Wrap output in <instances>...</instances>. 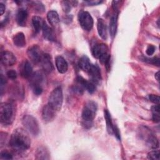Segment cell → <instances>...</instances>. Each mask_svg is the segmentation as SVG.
<instances>
[{"label":"cell","mask_w":160,"mask_h":160,"mask_svg":"<svg viewBox=\"0 0 160 160\" xmlns=\"http://www.w3.org/2000/svg\"><path fill=\"white\" fill-rule=\"evenodd\" d=\"M148 159L152 160H158L159 159V151L153 150L148 154Z\"/></svg>","instance_id":"4dcf8cb0"},{"label":"cell","mask_w":160,"mask_h":160,"mask_svg":"<svg viewBox=\"0 0 160 160\" xmlns=\"http://www.w3.org/2000/svg\"><path fill=\"white\" fill-rule=\"evenodd\" d=\"M20 74L26 79L29 78L32 74V68L28 61L25 60L22 62L20 68Z\"/></svg>","instance_id":"4fadbf2b"},{"label":"cell","mask_w":160,"mask_h":160,"mask_svg":"<svg viewBox=\"0 0 160 160\" xmlns=\"http://www.w3.org/2000/svg\"><path fill=\"white\" fill-rule=\"evenodd\" d=\"M104 118L106 123V128L108 133L109 134H113V131H114V126L111 117V114L108 111V109H104Z\"/></svg>","instance_id":"cb8c5ba5"},{"label":"cell","mask_w":160,"mask_h":160,"mask_svg":"<svg viewBox=\"0 0 160 160\" xmlns=\"http://www.w3.org/2000/svg\"><path fill=\"white\" fill-rule=\"evenodd\" d=\"M152 112V119L155 122H159L160 120V114H159V104L154 105L151 107Z\"/></svg>","instance_id":"83f0119b"},{"label":"cell","mask_w":160,"mask_h":160,"mask_svg":"<svg viewBox=\"0 0 160 160\" xmlns=\"http://www.w3.org/2000/svg\"><path fill=\"white\" fill-rule=\"evenodd\" d=\"M22 123L26 130L33 136L39 133V126L37 119L31 115H25L22 119Z\"/></svg>","instance_id":"8992f818"},{"label":"cell","mask_w":160,"mask_h":160,"mask_svg":"<svg viewBox=\"0 0 160 160\" xmlns=\"http://www.w3.org/2000/svg\"><path fill=\"white\" fill-rule=\"evenodd\" d=\"M1 62L2 64L8 66H12L16 62V58L14 54L9 51H4L1 52Z\"/></svg>","instance_id":"30bf717a"},{"label":"cell","mask_w":160,"mask_h":160,"mask_svg":"<svg viewBox=\"0 0 160 160\" xmlns=\"http://www.w3.org/2000/svg\"><path fill=\"white\" fill-rule=\"evenodd\" d=\"M49 153L48 149L44 147H39L36 152V159H49Z\"/></svg>","instance_id":"4316f807"},{"label":"cell","mask_w":160,"mask_h":160,"mask_svg":"<svg viewBox=\"0 0 160 160\" xmlns=\"http://www.w3.org/2000/svg\"><path fill=\"white\" fill-rule=\"evenodd\" d=\"M63 101V95L62 89L57 87L50 93L48 98V104L50 105L56 111L61 109Z\"/></svg>","instance_id":"5b68a950"},{"label":"cell","mask_w":160,"mask_h":160,"mask_svg":"<svg viewBox=\"0 0 160 160\" xmlns=\"http://www.w3.org/2000/svg\"><path fill=\"white\" fill-rule=\"evenodd\" d=\"M56 111L48 104L45 105L42 111V118L45 122L52 121L56 114Z\"/></svg>","instance_id":"8fae6325"},{"label":"cell","mask_w":160,"mask_h":160,"mask_svg":"<svg viewBox=\"0 0 160 160\" xmlns=\"http://www.w3.org/2000/svg\"><path fill=\"white\" fill-rule=\"evenodd\" d=\"M6 75L8 76V78L9 79H16L17 78V74H16V72L14 71V70H9L7 73H6Z\"/></svg>","instance_id":"e575fe53"},{"label":"cell","mask_w":160,"mask_h":160,"mask_svg":"<svg viewBox=\"0 0 160 160\" xmlns=\"http://www.w3.org/2000/svg\"><path fill=\"white\" fill-rule=\"evenodd\" d=\"M78 65L82 70L88 72L90 69L91 66H92V64L91 63L88 57H87L86 56H83L80 58L78 62Z\"/></svg>","instance_id":"484cf974"},{"label":"cell","mask_w":160,"mask_h":160,"mask_svg":"<svg viewBox=\"0 0 160 160\" xmlns=\"http://www.w3.org/2000/svg\"><path fill=\"white\" fill-rule=\"evenodd\" d=\"M87 72L91 77L92 82L94 84L99 83V82L101 79V75L100 69L98 66L92 64L90 69H89V71Z\"/></svg>","instance_id":"7c38bea8"},{"label":"cell","mask_w":160,"mask_h":160,"mask_svg":"<svg viewBox=\"0 0 160 160\" xmlns=\"http://www.w3.org/2000/svg\"><path fill=\"white\" fill-rule=\"evenodd\" d=\"M27 131L21 128L14 129L10 140L9 146L17 152H22L27 151L31 146V139Z\"/></svg>","instance_id":"6da1fadb"},{"label":"cell","mask_w":160,"mask_h":160,"mask_svg":"<svg viewBox=\"0 0 160 160\" xmlns=\"http://www.w3.org/2000/svg\"><path fill=\"white\" fill-rule=\"evenodd\" d=\"M12 41L14 44L18 48H22L26 45V38L24 34L21 32L16 33L12 38Z\"/></svg>","instance_id":"7402d4cb"},{"label":"cell","mask_w":160,"mask_h":160,"mask_svg":"<svg viewBox=\"0 0 160 160\" xmlns=\"http://www.w3.org/2000/svg\"><path fill=\"white\" fill-rule=\"evenodd\" d=\"M144 60L145 62H147L148 63L152 64L153 65L157 66H159V58H157V57H154L152 58H144Z\"/></svg>","instance_id":"1f68e13d"},{"label":"cell","mask_w":160,"mask_h":160,"mask_svg":"<svg viewBox=\"0 0 160 160\" xmlns=\"http://www.w3.org/2000/svg\"><path fill=\"white\" fill-rule=\"evenodd\" d=\"M97 29L99 36L104 40H106L108 38L107 27L102 19H98L97 22Z\"/></svg>","instance_id":"d6986e66"},{"label":"cell","mask_w":160,"mask_h":160,"mask_svg":"<svg viewBox=\"0 0 160 160\" xmlns=\"http://www.w3.org/2000/svg\"><path fill=\"white\" fill-rule=\"evenodd\" d=\"M61 4H62V8L63 11L65 12H68L71 11L72 6H76V4H77V1H64L61 2Z\"/></svg>","instance_id":"f1b7e54d"},{"label":"cell","mask_w":160,"mask_h":160,"mask_svg":"<svg viewBox=\"0 0 160 160\" xmlns=\"http://www.w3.org/2000/svg\"><path fill=\"white\" fill-rule=\"evenodd\" d=\"M118 12H115L112 16L111 17L109 21V33L112 38L115 36L117 31L118 26Z\"/></svg>","instance_id":"ac0fdd59"},{"label":"cell","mask_w":160,"mask_h":160,"mask_svg":"<svg viewBox=\"0 0 160 160\" xmlns=\"http://www.w3.org/2000/svg\"><path fill=\"white\" fill-rule=\"evenodd\" d=\"M78 20L81 28L86 31H89L93 27V19L91 14L87 12L81 11L78 15Z\"/></svg>","instance_id":"ba28073f"},{"label":"cell","mask_w":160,"mask_h":160,"mask_svg":"<svg viewBox=\"0 0 160 160\" xmlns=\"http://www.w3.org/2000/svg\"><path fill=\"white\" fill-rule=\"evenodd\" d=\"M56 66L59 72L64 74L67 72L68 69V64L66 59L61 56H58L55 59Z\"/></svg>","instance_id":"9a60e30c"},{"label":"cell","mask_w":160,"mask_h":160,"mask_svg":"<svg viewBox=\"0 0 160 160\" xmlns=\"http://www.w3.org/2000/svg\"><path fill=\"white\" fill-rule=\"evenodd\" d=\"M149 100H150L152 102H153V103H154V104H159V100H160V99H159V96H158V95H156V94H150V95L149 96Z\"/></svg>","instance_id":"836d02e7"},{"label":"cell","mask_w":160,"mask_h":160,"mask_svg":"<svg viewBox=\"0 0 160 160\" xmlns=\"http://www.w3.org/2000/svg\"><path fill=\"white\" fill-rule=\"evenodd\" d=\"M42 34L44 38L46 39L51 41H54L55 40V34L54 33V31L51 28H50L46 23L44 22L42 28Z\"/></svg>","instance_id":"44dd1931"},{"label":"cell","mask_w":160,"mask_h":160,"mask_svg":"<svg viewBox=\"0 0 160 160\" xmlns=\"http://www.w3.org/2000/svg\"><path fill=\"white\" fill-rule=\"evenodd\" d=\"M0 82H1V86H3L4 84H5V83H6V78H5V77L2 75V74H1V78H0Z\"/></svg>","instance_id":"ab89813d"},{"label":"cell","mask_w":160,"mask_h":160,"mask_svg":"<svg viewBox=\"0 0 160 160\" xmlns=\"http://www.w3.org/2000/svg\"><path fill=\"white\" fill-rule=\"evenodd\" d=\"M32 89H33L34 93L36 95H37V96H39L40 94H41V93L42 92V87L41 86L33 87Z\"/></svg>","instance_id":"8d00e7d4"},{"label":"cell","mask_w":160,"mask_h":160,"mask_svg":"<svg viewBox=\"0 0 160 160\" xmlns=\"http://www.w3.org/2000/svg\"><path fill=\"white\" fill-rule=\"evenodd\" d=\"M5 9H6V7H5L4 4L1 2L0 3V14H1V15H2L4 14V12H5Z\"/></svg>","instance_id":"f35d334b"},{"label":"cell","mask_w":160,"mask_h":160,"mask_svg":"<svg viewBox=\"0 0 160 160\" xmlns=\"http://www.w3.org/2000/svg\"><path fill=\"white\" fill-rule=\"evenodd\" d=\"M14 117V107L10 102H2L0 105V120L1 123L11 124Z\"/></svg>","instance_id":"3957f363"},{"label":"cell","mask_w":160,"mask_h":160,"mask_svg":"<svg viewBox=\"0 0 160 160\" xmlns=\"http://www.w3.org/2000/svg\"><path fill=\"white\" fill-rule=\"evenodd\" d=\"M40 62L41 64L43 70L45 72L49 73L52 71V70L53 69V66H52L51 56H49V54L43 53Z\"/></svg>","instance_id":"5bb4252c"},{"label":"cell","mask_w":160,"mask_h":160,"mask_svg":"<svg viewBox=\"0 0 160 160\" xmlns=\"http://www.w3.org/2000/svg\"><path fill=\"white\" fill-rule=\"evenodd\" d=\"M47 19L49 23L52 26L58 25L60 21L59 14L56 11H49L47 14Z\"/></svg>","instance_id":"d4e9b609"},{"label":"cell","mask_w":160,"mask_h":160,"mask_svg":"<svg viewBox=\"0 0 160 160\" xmlns=\"http://www.w3.org/2000/svg\"><path fill=\"white\" fill-rule=\"evenodd\" d=\"M141 131V136L142 137V139L146 141L147 145L149 148L155 149L159 147L158 139L150 129L146 127H143Z\"/></svg>","instance_id":"52a82bcc"},{"label":"cell","mask_w":160,"mask_h":160,"mask_svg":"<svg viewBox=\"0 0 160 160\" xmlns=\"http://www.w3.org/2000/svg\"><path fill=\"white\" fill-rule=\"evenodd\" d=\"M97 111V105L93 101L88 102L82 111V119L84 122L83 124L86 127L88 126V127H91L92 124V122L96 116V113Z\"/></svg>","instance_id":"277c9868"},{"label":"cell","mask_w":160,"mask_h":160,"mask_svg":"<svg viewBox=\"0 0 160 160\" xmlns=\"http://www.w3.org/2000/svg\"><path fill=\"white\" fill-rule=\"evenodd\" d=\"M32 6L34 10L36 12H38L39 13H42L45 10V8H44V5L39 1L32 2Z\"/></svg>","instance_id":"f546056e"},{"label":"cell","mask_w":160,"mask_h":160,"mask_svg":"<svg viewBox=\"0 0 160 160\" xmlns=\"http://www.w3.org/2000/svg\"><path fill=\"white\" fill-rule=\"evenodd\" d=\"M93 56L99 59L101 63H103L108 71L110 69L111 56L108 52V48L105 44H98L94 46L92 49Z\"/></svg>","instance_id":"7a4b0ae2"},{"label":"cell","mask_w":160,"mask_h":160,"mask_svg":"<svg viewBox=\"0 0 160 160\" xmlns=\"http://www.w3.org/2000/svg\"><path fill=\"white\" fill-rule=\"evenodd\" d=\"M27 54L29 58L35 63L40 62L42 56V52L38 45H33L29 48L27 51Z\"/></svg>","instance_id":"9c48e42d"},{"label":"cell","mask_w":160,"mask_h":160,"mask_svg":"<svg viewBox=\"0 0 160 160\" xmlns=\"http://www.w3.org/2000/svg\"><path fill=\"white\" fill-rule=\"evenodd\" d=\"M155 49H156V48L155 46H154L153 45H149L146 49V54L148 55V56H151L154 54V51H155Z\"/></svg>","instance_id":"d590c367"},{"label":"cell","mask_w":160,"mask_h":160,"mask_svg":"<svg viewBox=\"0 0 160 160\" xmlns=\"http://www.w3.org/2000/svg\"><path fill=\"white\" fill-rule=\"evenodd\" d=\"M29 79H30L29 80L30 84L31 86L33 88L35 86H41L42 82L43 81L44 77H43V74L41 72L37 71L34 74H32L31 76L29 78Z\"/></svg>","instance_id":"ffe728a7"},{"label":"cell","mask_w":160,"mask_h":160,"mask_svg":"<svg viewBox=\"0 0 160 160\" xmlns=\"http://www.w3.org/2000/svg\"><path fill=\"white\" fill-rule=\"evenodd\" d=\"M102 1H85L84 2L86 4H88V5H91V6H94V5H98L99 4H101Z\"/></svg>","instance_id":"74e56055"},{"label":"cell","mask_w":160,"mask_h":160,"mask_svg":"<svg viewBox=\"0 0 160 160\" xmlns=\"http://www.w3.org/2000/svg\"><path fill=\"white\" fill-rule=\"evenodd\" d=\"M44 23V21L39 16H34L32 18V25L34 31L36 33L39 32L41 31V29H42Z\"/></svg>","instance_id":"603a6c76"},{"label":"cell","mask_w":160,"mask_h":160,"mask_svg":"<svg viewBox=\"0 0 160 160\" xmlns=\"http://www.w3.org/2000/svg\"><path fill=\"white\" fill-rule=\"evenodd\" d=\"M77 81L82 87L86 89L89 92L92 93L93 92H94L96 87L92 82L88 81L81 76H78L77 78Z\"/></svg>","instance_id":"e0dca14e"},{"label":"cell","mask_w":160,"mask_h":160,"mask_svg":"<svg viewBox=\"0 0 160 160\" xmlns=\"http://www.w3.org/2000/svg\"><path fill=\"white\" fill-rule=\"evenodd\" d=\"M0 156H1V158L3 159H12V154L9 152L5 151V150L2 151L1 152Z\"/></svg>","instance_id":"d6a6232c"},{"label":"cell","mask_w":160,"mask_h":160,"mask_svg":"<svg viewBox=\"0 0 160 160\" xmlns=\"http://www.w3.org/2000/svg\"><path fill=\"white\" fill-rule=\"evenodd\" d=\"M28 13L26 9L20 8L17 12L16 16V20L17 23L21 26H24L26 23V21L28 19Z\"/></svg>","instance_id":"2e32d148"},{"label":"cell","mask_w":160,"mask_h":160,"mask_svg":"<svg viewBox=\"0 0 160 160\" xmlns=\"http://www.w3.org/2000/svg\"><path fill=\"white\" fill-rule=\"evenodd\" d=\"M159 72H157L156 74H155V78H156V79L159 81Z\"/></svg>","instance_id":"60d3db41"}]
</instances>
